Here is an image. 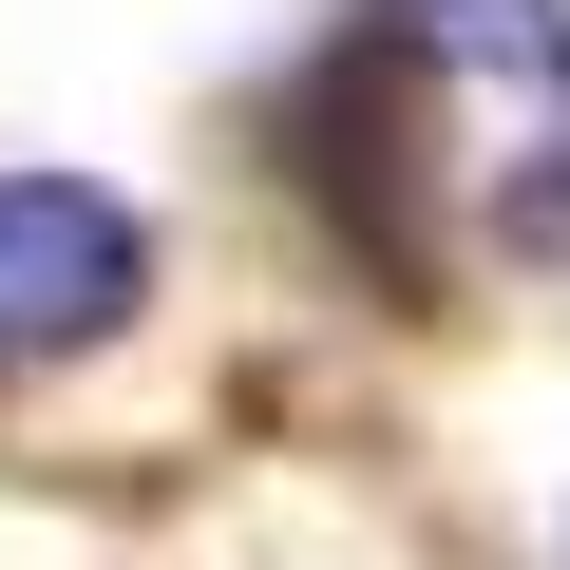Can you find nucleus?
Wrapping results in <instances>:
<instances>
[{
	"label": "nucleus",
	"instance_id": "nucleus-1",
	"mask_svg": "<svg viewBox=\"0 0 570 570\" xmlns=\"http://www.w3.org/2000/svg\"><path fill=\"white\" fill-rule=\"evenodd\" d=\"M153 305V228L96 171H0V381H39Z\"/></svg>",
	"mask_w": 570,
	"mask_h": 570
}]
</instances>
